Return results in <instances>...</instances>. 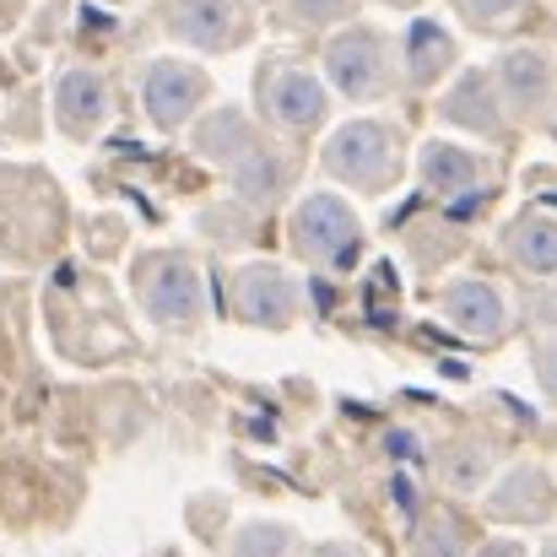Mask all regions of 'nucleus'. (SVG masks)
<instances>
[{"mask_svg": "<svg viewBox=\"0 0 557 557\" xmlns=\"http://www.w3.org/2000/svg\"><path fill=\"white\" fill-rule=\"evenodd\" d=\"M553 504H557V487L542 466H515V471L493 487V498H487V509H493L498 520H520V525L547 520Z\"/></svg>", "mask_w": 557, "mask_h": 557, "instance_id": "11", "label": "nucleus"}, {"mask_svg": "<svg viewBox=\"0 0 557 557\" xmlns=\"http://www.w3.org/2000/svg\"><path fill=\"white\" fill-rule=\"evenodd\" d=\"M233 309H238L249 325L282 331V325H293V314H298V287H293V276H287L282 265H249V271H238V282H233Z\"/></svg>", "mask_w": 557, "mask_h": 557, "instance_id": "4", "label": "nucleus"}, {"mask_svg": "<svg viewBox=\"0 0 557 557\" xmlns=\"http://www.w3.org/2000/svg\"><path fill=\"white\" fill-rule=\"evenodd\" d=\"M536 373H542V389H547V395L557 400V342L536 352Z\"/></svg>", "mask_w": 557, "mask_h": 557, "instance_id": "23", "label": "nucleus"}, {"mask_svg": "<svg viewBox=\"0 0 557 557\" xmlns=\"http://www.w3.org/2000/svg\"><path fill=\"white\" fill-rule=\"evenodd\" d=\"M195 147H200L206 158H222V163H238V158L249 152V131H244V114H238V109H222V114H211V120L200 125V136H195Z\"/></svg>", "mask_w": 557, "mask_h": 557, "instance_id": "17", "label": "nucleus"}, {"mask_svg": "<svg viewBox=\"0 0 557 557\" xmlns=\"http://www.w3.org/2000/svg\"><path fill=\"white\" fill-rule=\"evenodd\" d=\"M260 103H265V114H271L282 131H314V125L325 120V87H320L309 71H298V65L265 71Z\"/></svg>", "mask_w": 557, "mask_h": 557, "instance_id": "5", "label": "nucleus"}, {"mask_svg": "<svg viewBox=\"0 0 557 557\" xmlns=\"http://www.w3.org/2000/svg\"><path fill=\"white\" fill-rule=\"evenodd\" d=\"M54 120L65 136H98L109 120V82L98 71H65L54 87Z\"/></svg>", "mask_w": 557, "mask_h": 557, "instance_id": "8", "label": "nucleus"}, {"mask_svg": "<svg viewBox=\"0 0 557 557\" xmlns=\"http://www.w3.org/2000/svg\"><path fill=\"white\" fill-rule=\"evenodd\" d=\"M325 169L352 189H384L400 169V141L379 120H352L325 141Z\"/></svg>", "mask_w": 557, "mask_h": 557, "instance_id": "2", "label": "nucleus"}, {"mask_svg": "<svg viewBox=\"0 0 557 557\" xmlns=\"http://www.w3.org/2000/svg\"><path fill=\"white\" fill-rule=\"evenodd\" d=\"M422 185L449 195V200H466V189L482 185V158H471L449 141H428L422 147Z\"/></svg>", "mask_w": 557, "mask_h": 557, "instance_id": "14", "label": "nucleus"}, {"mask_svg": "<svg viewBox=\"0 0 557 557\" xmlns=\"http://www.w3.org/2000/svg\"><path fill=\"white\" fill-rule=\"evenodd\" d=\"M293 531L287 525H265V520H255V525H244L238 536H233V557H293Z\"/></svg>", "mask_w": 557, "mask_h": 557, "instance_id": "18", "label": "nucleus"}, {"mask_svg": "<svg viewBox=\"0 0 557 557\" xmlns=\"http://www.w3.org/2000/svg\"><path fill=\"white\" fill-rule=\"evenodd\" d=\"M498 98L515 114H542L553 103V65L542 49H509L498 60Z\"/></svg>", "mask_w": 557, "mask_h": 557, "instance_id": "10", "label": "nucleus"}, {"mask_svg": "<svg viewBox=\"0 0 557 557\" xmlns=\"http://www.w3.org/2000/svg\"><path fill=\"white\" fill-rule=\"evenodd\" d=\"M449 60H455V38H449L438 22H411V27H406V76H411L417 87L438 82V76L449 71Z\"/></svg>", "mask_w": 557, "mask_h": 557, "instance_id": "15", "label": "nucleus"}, {"mask_svg": "<svg viewBox=\"0 0 557 557\" xmlns=\"http://www.w3.org/2000/svg\"><path fill=\"white\" fill-rule=\"evenodd\" d=\"M314 557H363L358 547H347V542H331V547H320Z\"/></svg>", "mask_w": 557, "mask_h": 557, "instance_id": "25", "label": "nucleus"}, {"mask_svg": "<svg viewBox=\"0 0 557 557\" xmlns=\"http://www.w3.org/2000/svg\"><path fill=\"white\" fill-rule=\"evenodd\" d=\"M233 169H238V189H244L249 200H265V195H276V189H282V163H276V158H265V152H255V147H249Z\"/></svg>", "mask_w": 557, "mask_h": 557, "instance_id": "19", "label": "nucleus"}, {"mask_svg": "<svg viewBox=\"0 0 557 557\" xmlns=\"http://www.w3.org/2000/svg\"><path fill=\"white\" fill-rule=\"evenodd\" d=\"M200 98H206V76H200L195 65H185V60H152V65H147L141 103H147V114H152L163 131L185 125Z\"/></svg>", "mask_w": 557, "mask_h": 557, "instance_id": "6", "label": "nucleus"}, {"mask_svg": "<svg viewBox=\"0 0 557 557\" xmlns=\"http://www.w3.org/2000/svg\"><path fill=\"white\" fill-rule=\"evenodd\" d=\"M542 557H557V542H553V547H542Z\"/></svg>", "mask_w": 557, "mask_h": 557, "instance_id": "26", "label": "nucleus"}, {"mask_svg": "<svg viewBox=\"0 0 557 557\" xmlns=\"http://www.w3.org/2000/svg\"><path fill=\"white\" fill-rule=\"evenodd\" d=\"M525 0H455V11L471 22V27H498L504 16H515Z\"/></svg>", "mask_w": 557, "mask_h": 557, "instance_id": "21", "label": "nucleus"}, {"mask_svg": "<svg viewBox=\"0 0 557 557\" xmlns=\"http://www.w3.org/2000/svg\"><path fill=\"white\" fill-rule=\"evenodd\" d=\"M417 557H466V536H460V525L455 520H428L422 531H417Z\"/></svg>", "mask_w": 557, "mask_h": 557, "instance_id": "20", "label": "nucleus"}, {"mask_svg": "<svg viewBox=\"0 0 557 557\" xmlns=\"http://www.w3.org/2000/svg\"><path fill=\"white\" fill-rule=\"evenodd\" d=\"M476 557H525V547H520V542H487Z\"/></svg>", "mask_w": 557, "mask_h": 557, "instance_id": "24", "label": "nucleus"}, {"mask_svg": "<svg viewBox=\"0 0 557 557\" xmlns=\"http://www.w3.org/2000/svg\"><path fill=\"white\" fill-rule=\"evenodd\" d=\"M352 0H293V16L298 22H331V16H342Z\"/></svg>", "mask_w": 557, "mask_h": 557, "instance_id": "22", "label": "nucleus"}, {"mask_svg": "<svg viewBox=\"0 0 557 557\" xmlns=\"http://www.w3.org/2000/svg\"><path fill=\"white\" fill-rule=\"evenodd\" d=\"M169 27L195 49H227L238 38V5L233 0H174Z\"/></svg>", "mask_w": 557, "mask_h": 557, "instance_id": "12", "label": "nucleus"}, {"mask_svg": "<svg viewBox=\"0 0 557 557\" xmlns=\"http://www.w3.org/2000/svg\"><path fill=\"white\" fill-rule=\"evenodd\" d=\"M293 244L304 260L325 265V271H352L363 255V227L352 216L347 200L336 195H304L293 211Z\"/></svg>", "mask_w": 557, "mask_h": 557, "instance_id": "1", "label": "nucleus"}, {"mask_svg": "<svg viewBox=\"0 0 557 557\" xmlns=\"http://www.w3.org/2000/svg\"><path fill=\"white\" fill-rule=\"evenodd\" d=\"M509 255L531 276H557V222L553 216H520L509 227Z\"/></svg>", "mask_w": 557, "mask_h": 557, "instance_id": "16", "label": "nucleus"}, {"mask_svg": "<svg viewBox=\"0 0 557 557\" xmlns=\"http://www.w3.org/2000/svg\"><path fill=\"white\" fill-rule=\"evenodd\" d=\"M438 109H444V120H455V125H466L476 136H504V98H498V87L482 71H466Z\"/></svg>", "mask_w": 557, "mask_h": 557, "instance_id": "13", "label": "nucleus"}, {"mask_svg": "<svg viewBox=\"0 0 557 557\" xmlns=\"http://www.w3.org/2000/svg\"><path fill=\"white\" fill-rule=\"evenodd\" d=\"M325 71L336 92H347L352 103H369L389 87V49L373 27H347L325 44Z\"/></svg>", "mask_w": 557, "mask_h": 557, "instance_id": "3", "label": "nucleus"}, {"mask_svg": "<svg viewBox=\"0 0 557 557\" xmlns=\"http://www.w3.org/2000/svg\"><path fill=\"white\" fill-rule=\"evenodd\" d=\"M444 320L455 331H466L471 342H498L504 336V298H498L493 282H476V276L449 282L444 287Z\"/></svg>", "mask_w": 557, "mask_h": 557, "instance_id": "9", "label": "nucleus"}, {"mask_svg": "<svg viewBox=\"0 0 557 557\" xmlns=\"http://www.w3.org/2000/svg\"><path fill=\"white\" fill-rule=\"evenodd\" d=\"M141 298H147V314L158 325H189L200 314V276H195L189 260H158L147 271Z\"/></svg>", "mask_w": 557, "mask_h": 557, "instance_id": "7", "label": "nucleus"}]
</instances>
